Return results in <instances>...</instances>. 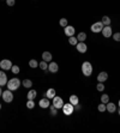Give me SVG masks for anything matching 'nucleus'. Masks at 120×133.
<instances>
[{
	"label": "nucleus",
	"mask_w": 120,
	"mask_h": 133,
	"mask_svg": "<svg viewBox=\"0 0 120 133\" xmlns=\"http://www.w3.org/2000/svg\"><path fill=\"white\" fill-rule=\"evenodd\" d=\"M82 73L85 77H90L92 74V65L89 61H84L82 64Z\"/></svg>",
	"instance_id": "nucleus-1"
},
{
	"label": "nucleus",
	"mask_w": 120,
	"mask_h": 133,
	"mask_svg": "<svg viewBox=\"0 0 120 133\" xmlns=\"http://www.w3.org/2000/svg\"><path fill=\"white\" fill-rule=\"evenodd\" d=\"M11 71H12V73H13V74H18L21 70H19V66H17V65H12Z\"/></svg>",
	"instance_id": "nucleus-28"
},
{
	"label": "nucleus",
	"mask_w": 120,
	"mask_h": 133,
	"mask_svg": "<svg viewBox=\"0 0 120 133\" xmlns=\"http://www.w3.org/2000/svg\"><path fill=\"white\" fill-rule=\"evenodd\" d=\"M1 97H3V100H4L6 103H10V102L13 101V94H12V91L11 90H5V91H3V95H1Z\"/></svg>",
	"instance_id": "nucleus-4"
},
{
	"label": "nucleus",
	"mask_w": 120,
	"mask_h": 133,
	"mask_svg": "<svg viewBox=\"0 0 120 133\" xmlns=\"http://www.w3.org/2000/svg\"><path fill=\"white\" fill-rule=\"evenodd\" d=\"M101 22L105 27H106V25H111V18H109L108 16H103L101 19Z\"/></svg>",
	"instance_id": "nucleus-22"
},
{
	"label": "nucleus",
	"mask_w": 120,
	"mask_h": 133,
	"mask_svg": "<svg viewBox=\"0 0 120 133\" xmlns=\"http://www.w3.org/2000/svg\"><path fill=\"white\" fill-rule=\"evenodd\" d=\"M101 102H102V103H105V104H107V103L109 102V96L106 95V94H105V95H102V96H101Z\"/></svg>",
	"instance_id": "nucleus-30"
},
{
	"label": "nucleus",
	"mask_w": 120,
	"mask_h": 133,
	"mask_svg": "<svg viewBox=\"0 0 120 133\" xmlns=\"http://www.w3.org/2000/svg\"><path fill=\"white\" fill-rule=\"evenodd\" d=\"M55 95H56L55 89H48V90L46 91V95H45V96H46L47 98H53Z\"/></svg>",
	"instance_id": "nucleus-17"
},
{
	"label": "nucleus",
	"mask_w": 120,
	"mask_h": 133,
	"mask_svg": "<svg viewBox=\"0 0 120 133\" xmlns=\"http://www.w3.org/2000/svg\"><path fill=\"white\" fill-rule=\"evenodd\" d=\"M61 110H63V113H64V115H66V116H70V115L72 114L74 112V106L73 104H71V103H66L64 106H63V108H61Z\"/></svg>",
	"instance_id": "nucleus-3"
},
{
	"label": "nucleus",
	"mask_w": 120,
	"mask_h": 133,
	"mask_svg": "<svg viewBox=\"0 0 120 133\" xmlns=\"http://www.w3.org/2000/svg\"><path fill=\"white\" fill-rule=\"evenodd\" d=\"M38 67H40L41 70H43V71H47V70H48V62H46V61L42 60L41 62L38 64Z\"/></svg>",
	"instance_id": "nucleus-24"
},
{
	"label": "nucleus",
	"mask_w": 120,
	"mask_h": 133,
	"mask_svg": "<svg viewBox=\"0 0 120 133\" xmlns=\"http://www.w3.org/2000/svg\"><path fill=\"white\" fill-rule=\"evenodd\" d=\"M6 4L9 5V6H13L16 4V0H6Z\"/></svg>",
	"instance_id": "nucleus-34"
},
{
	"label": "nucleus",
	"mask_w": 120,
	"mask_h": 133,
	"mask_svg": "<svg viewBox=\"0 0 120 133\" xmlns=\"http://www.w3.org/2000/svg\"><path fill=\"white\" fill-rule=\"evenodd\" d=\"M69 43L71 45V46H76V45L78 43V40H77V37H74V36H70V38H69Z\"/></svg>",
	"instance_id": "nucleus-25"
},
{
	"label": "nucleus",
	"mask_w": 120,
	"mask_h": 133,
	"mask_svg": "<svg viewBox=\"0 0 120 133\" xmlns=\"http://www.w3.org/2000/svg\"><path fill=\"white\" fill-rule=\"evenodd\" d=\"M119 107H120V100H119Z\"/></svg>",
	"instance_id": "nucleus-39"
},
{
	"label": "nucleus",
	"mask_w": 120,
	"mask_h": 133,
	"mask_svg": "<svg viewBox=\"0 0 120 133\" xmlns=\"http://www.w3.org/2000/svg\"><path fill=\"white\" fill-rule=\"evenodd\" d=\"M76 49L79 52V53H85L87 52V49H88V47H87V45L84 43V42H78L77 45H76Z\"/></svg>",
	"instance_id": "nucleus-13"
},
{
	"label": "nucleus",
	"mask_w": 120,
	"mask_h": 133,
	"mask_svg": "<svg viewBox=\"0 0 120 133\" xmlns=\"http://www.w3.org/2000/svg\"><path fill=\"white\" fill-rule=\"evenodd\" d=\"M37 96V91L36 90H34V89H31V90H29L28 95H27V97H28V100H35Z\"/></svg>",
	"instance_id": "nucleus-18"
},
{
	"label": "nucleus",
	"mask_w": 120,
	"mask_h": 133,
	"mask_svg": "<svg viewBox=\"0 0 120 133\" xmlns=\"http://www.w3.org/2000/svg\"><path fill=\"white\" fill-rule=\"evenodd\" d=\"M12 67V62H11V60L9 59H4L0 61V69L4 70V71H7V70H11Z\"/></svg>",
	"instance_id": "nucleus-7"
},
{
	"label": "nucleus",
	"mask_w": 120,
	"mask_h": 133,
	"mask_svg": "<svg viewBox=\"0 0 120 133\" xmlns=\"http://www.w3.org/2000/svg\"><path fill=\"white\" fill-rule=\"evenodd\" d=\"M7 89L11 90V91H14V90H17L19 86H21V80L18 78H12L7 80Z\"/></svg>",
	"instance_id": "nucleus-2"
},
{
	"label": "nucleus",
	"mask_w": 120,
	"mask_h": 133,
	"mask_svg": "<svg viewBox=\"0 0 120 133\" xmlns=\"http://www.w3.org/2000/svg\"><path fill=\"white\" fill-rule=\"evenodd\" d=\"M1 95H3V89H1V86H0V97H1Z\"/></svg>",
	"instance_id": "nucleus-36"
},
{
	"label": "nucleus",
	"mask_w": 120,
	"mask_h": 133,
	"mask_svg": "<svg viewBox=\"0 0 120 133\" xmlns=\"http://www.w3.org/2000/svg\"><path fill=\"white\" fill-rule=\"evenodd\" d=\"M77 40H78V42H84L87 40V34L85 32H79L77 35Z\"/></svg>",
	"instance_id": "nucleus-20"
},
{
	"label": "nucleus",
	"mask_w": 120,
	"mask_h": 133,
	"mask_svg": "<svg viewBox=\"0 0 120 133\" xmlns=\"http://www.w3.org/2000/svg\"><path fill=\"white\" fill-rule=\"evenodd\" d=\"M107 79H108V73L107 72H100V73L97 74V82H106Z\"/></svg>",
	"instance_id": "nucleus-15"
},
{
	"label": "nucleus",
	"mask_w": 120,
	"mask_h": 133,
	"mask_svg": "<svg viewBox=\"0 0 120 133\" xmlns=\"http://www.w3.org/2000/svg\"><path fill=\"white\" fill-rule=\"evenodd\" d=\"M97 109H98V112H101V113H103V112H106L107 110V108H106V104L105 103H100L98 106H97Z\"/></svg>",
	"instance_id": "nucleus-29"
},
{
	"label": "nucleus",
	"mask_w": 120,
	"mask_h": 133,
	"mask_svg": "<svg viewBox=\"0 0 120 133\" xmlns=\"http://www.w3.org/2000/svg\"><path fill=\"white\" fill-rule=\"evenodd\" d=\"M112 36H113V40L115 42H120V32H115V34H113Z\"/></svg>",
	"instance_id": "nucleus-33"
},
{
	"label": "nucleus",
	"mask_w": 120,
	"mask_h": 133,
	"mask_svg": "<svg viewBox=\"0 0 120 133\" xmlns=\"http://www.w3.org/2000/svg\"><path fill=\"white\" fill-rule=\"evenodd\" d=\"M79 109H81V106H79V103H78V104L74 106V110H79Z\"/></svg>",
	"instance_id": "nucleus-35"
},
{
	"label": "nucleus",
	"mask_w": 120,
	"mask_h": 133,
	"mask_svg": "<svg viewBox=\"0 0 120 133\" xmlns=\"http://www.w3.org/2000/svg\"><path fill=\"white\" fill-rule=\"evenodd\" d=\"M64 32H65V35L66 36H73L74 35V32H76V29H74L72 25H67V27H65L64 29Z\"/></svg>",
	"instance_id": "nucleus-12"
},
{
	"label": "nucleus",
	"mask_w": 120,
	"mask_h": 133,
	"mask_svg": "<svg viewBox=\"0 0 120 133\" xmlns=\"http://www.w3.org/2000/svg\"><path fill=\"white\" fill-rule=\"evenodd\" d=\"M59 24H60V27L65 28V27H67V25H69V22H67V19H66V18H61L59 20Z\"/></svg>",
	"instance_id": "nucleus-27"
},
{
	"label": "nucleus",
	"mask_w": 120,
	"mask_h": 133,
	"mask_svg": "<svg viewBox=\"0 0 120 133\" xmlns=\"http://www.w3.org/2000/svg\"><path fill=\"white\" fill-rule=\"evenodd\" d=\"M38 106L41 107V108H43V109L49 108V106H51L49 98H47V97H45V98H41V100H40V102H38Z\"/></svg>",
	"instance_id": "nucleus-9"
},
{
	"label": "nucleus",
	"mask_w": 120,
	"mask_h": 133,
	"mask_svg": "<svg viewBox=\"0 0 120 133\" xmlns=\"http://www.w3.org/2000/svg\"><path fill=\"white\" fill-rule=\"evenodd\" d=\"M29 66H30L31 69H36V67H38V62H37L35 59H31L29 61Z\"/></svg>",
	"instance_id": "nucleus-26"
},
{
	"label": "nucleus",
	"mask_w": 120,
	"mask_h": 133,
	"mask_svg": "<svg viewBox=\"0 0 120 133\" xmlns=\"http://www.w3.org/2000/svg\"><path fill=\"white\" fill-rule=\"evenodd\" d=\"M5 1H6V0H5Z\"/></svg>",
	"instance_id": "nucleus-40"
},
{
	"label": "nucleus",
	"mask_w": 120,
	"mask_h": 133,
	"mask_svg": "<svg viewBox=\"0 0 120 133\" xmlns=\"http://www.w3.org/2000/svg\"><path fill=\"white\" fill-rule=\"evenodd\" d=\"M102 35H103V37H106V38H108V37H111L112 35H113V30H112L111 25H106V27H103V29H102Z\"/></svg>",
	"instance_id": "nucleus-8"
},
{
	"label": "nucleus",
	"mask_w": 120,
	"mask_h": 133,
	"mask_svg": "<svg viewBox=\"0 0 120 133\" xmlns=\"http://www.w3.org/2000/svg\"><path fill=\"white\" fill-rule=\"evenodd\" d=\"M0 110H1V103H0Z\"/></svg>",
	"instance_id": "nucleus-37"
},
{
	"label": "nucleus",
	"mask_w": 120,
	"mask_h": 133,
	"mask_svg": "<svg viewBox=\"0 0 120 133\" xmlns=\"http://www.w3.org/2000/svg\"><path fill=\"white\" fill-rule=\"evenodd\" d=\"M34 107H35L34 100H28V102H27V108H28V109H32Z\"/></svg>",
	"instance_id": "nucleus-31"
},
{
	"label": "nucleus",
	"mask_w": 120,
	"mask_h": 133,
	"mask_svg": "<svg viewBox=\"0 0 120 133\" xmlns=\"http://www.w3.org/2000/svg\"><path fill=\"white\" fill-rule=\"evenodd\" d=\"M118 113H119V115H120V109H119V112H118Z\"/></svg>",
	"instance_id": "nucleus-38"
},
{
	"label": "nucleus",
	"mask_w": 120,
	"mask_h": 133,
	"mask_svg": "<svg viewBox=\"0 0 120 133\" xmlns=\"http://www.w3.org/2000/svg\"><path fill=\"white\" fill-rule=\"evenodd\" d=\"M106 108L109 113H115V110H116L115 103H113V102H108V103L106 104Z\"/></svg>",
	"instance_id": "nucleus-16"
},
{
	"label": "nucleus",
	"mask_w": 120,
	"mask_h": 133,
	"mask_svg": "<svg viewBox=\"0 0 120 133\" xmlns=\"http://www.w3.org/2000/svg\"><path fill=\"white\" fill-rule=\"evenodd\" d=\"M70 103H71V104H73V106L78 104V103H79L78 96H77V95H71V96H70Z\"/></svg>",
	"instance_id": "nucleus-19"
},
{
	"label": "nucleus",
	"mask_w": 120,
	"mask_h": 133,
	"mask_svg": "<svg viewBox=\"0 0 120 133\" xmlns=\"http://www.w3.org/2000/svg\"><path fill=\"white\" fill-rule=\"evenodd\" d=\"M52 100H53V101H52V104L55 107V108H58V109H61V108H63L64 101H63V98L60 96H54Z\"/></svg>",
	"instance_id": "nucleus-5"
},
{
	"label": "nucleus",
	"mask_w": 120,
	"mask_h": 133,
	"mask_svg": "<svg viewBox=\"0 0 120 133\" xmlns=\"http://www.w3.org/2000/svg\"><path fill=\"white\" fill-rule=\"evenodd\" d=\"M103 24H102V22L100 20V22H96V23H94L90 27V30H91L92 32H95V34H98V32H101L102 31V29H103Z\"/></svg>",
	"instance_id": "nucleus-6"
},
{
	"label": "nucleus",
	"mask_w": 120,
	"mask_h": 133,
	"mask_svg": "<svg viewBox=\"0 0 120 133\" xmlns=\"http://www.w3.org/2000/svg\"><path fill=\"white\" fill-rule=\"evenodd\" d=\"M96 89H97V91H103V90H105V85H103V83H101V82L97 83Z\"/></svg>",
	"instance_id": "nucleus-32"
},
{
	"label": "nucleus",
	"mask_w": 120,
	"mask_h": 133,
	"mask_svg": "<svg viewBox=\"0 0 120 133\" xmlns=\"http://www.w3.org/2000/svg\"><path fill=\"white\" fill-rule=\"evenodd\" d=\"M7 76H6V73H5L4 70H1L0 71V86H4V85H6L7 84Z\"/></svg>",
	"instance_id": "nucleus-10"
},
{
	"label": "nucleus",
	"mask_w": 120,
	"mask_h": 133,
	"mask_svg": "<svg viewBox=\"0 0 120 133\" xmlns=\"http://www.w3.org/2000/svg\"><path fill=\"white\" fill-rule=\"evenodd\" d=\"M58 70H59V65L56 64V62L51 61V62L48 64V71H49V72H52V73H56Z\"/></svg>",
	"instance_id": "nucleus-11"
},
{
	"label": "nucleus",
	"mask_w": 120,
	"mask_h": 133,
	"mask_svg": "<svg viewBox=\"0 0 120 133\" xmlns=\"http://www.w3.org/2000/svg\"><path fill=\"white\" fill-rule=\"evenodd\" d=\"M22 84H23V86L27 87V89H30V87L32 86V82L30 80V79H23Z\"/></svg>",
	"instance_id": "nucleus-21"
},
{
	"label": "nucleus",
	"mask_w": 120,
	"mask_h": 133,
	"mask_svg": "<svg viewBox=\"0 0 120 133\" xmlns=\"http://www.w3.org/2000/svg\"><path fill=\"white\" fill-rule=\"evenodd\" d=\"M58 108H55V107L53 106V104H52V106H49V114L52 115V116H55L56 114H58Z\"/></svg>",
	"instance_id": "nucleus-23"
},
{
	"label": "nucleus",
	"mask_w": 120,
	"mask_h": 133,
	"mask_svg": "<svg viewBox=\"0 0 120 133\" xmlns=\"http://www.w3.org/2000/svg\"><path fill=\"white\" fill-rule=\"evenodd\" d=\"M53 56H52V53L51 52H43L42 53V60L46 61V62H51Z\"/></svg>",
	"instance_id": "nucleus-14"
}]
</instances>
